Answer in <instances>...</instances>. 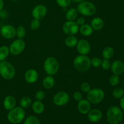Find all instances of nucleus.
Returning <instances> with one entry per match:
<instances>
[{
    "label": "nucleus",
    "mask_w": 124,
    "mask_h": 124,
    "mask_svg": "<svg viewBox=\"0 0 124 124\" xmlns=\"http://www.w3.org/2000/svg\"><path fill=\"white\" fill-rule=\"evenodd\" d=\"M90 25L93 28V30L99 31L104 27V22L102 18H99V17H95L92 20Z\"/></svg>",
    "instance_id": "20"
},
{
    "label": "nucleus",
    "mask_w": 124,
    "mask_h": 124,
    "mask_svg": "<svg viewBox=\"0 0 124 124\" xmlns=\"http://www.w3.org/2000/svg\"><path fill=\"white\" fill-rule=\"evenodd\" d=\"M56 1L58 6L62 8L69 7L71 2V0H56Z\"/></svg>",
    "instance_id": "33"
},
{
    "label": "nucleus",
    "mask_w": 124,
    "mask_h": 124,
    "mask_svg": "<svg viewBox=\"0 0 124 124\" xmlns=\"http://www.w3.org/2000/svg\"><path fill=\"white\" fill-rule=\"evenodd\" d=\"M79 31L82 35L84 36H89L92 35L93 33V29L92 27L90 24H85L79 27Z\"/></svg>",
    "instance_id": "21"
},
{
    "label": "nucleus",
    "mask_w": 124,
    "mask_h": 124,
    "mask_svg": "<svg viewBox=\"0 0 124 124\" xmlns=\"http://www.w3.org/2000/svg\"><path fill=\"white\" fill-rule=\"evenodd\" d=\"M26 30L24 27L22 25H19L16 29V36L18 38V39H23L25 36Z\"/></svg>",
    "instance_id": "29"
},
{
    "label": "nucleus",
    "mask_w": 124,
    "mask_h": 124,
    "mask_svg": "<svg viewBox=\"0 0 124 124\" xmlns=\"http://www.w3.org/2000/svg\"><path fill=\"white\" fill-rule=\"evenodd\" d=\"M102 59L98 57H94L91 59V66L94 68L100 67L102 64Z\"/></svg>",
    "instance_id": "32"
},
{
    "label": "nucleus",
    "mask_w": 124,
    "mask_h": 124,
    "mask_svg": "<svg viewBox=\"0 0 124 124\" xmlns=\"http://www.w3.org/2000/svg\"><path fill=\"white\" fill-rule=\"evenodd\" d=\"M16 100L13 96H7L4 99L3 106L6 110L9 111L13 109L16 107Z\"/></svg>",
    "instance_id": "18"
},
{
    "label": "nucleus",
    "mask_w": 124,
    "mask_h": 124,
    "mask_svg": "<svg viewBox=\"0 0 124 124\" xmlns=\"http://www.w3.org/2000/svg\"><path fill=\"white\" fill-rule=\"evenodd\" d=\"M31 104H32V101H31V98H29L28 96H24L20 100L19 102V104H20V107H21L23 108H26L29 107L31 106Z\"/></svg>",
    "instance_id": "27"
},
{
    "label": "nucleus",
    "mask_w": 124,
    "mask_h": 124,
    "mask_svg": "<svg viewBox=\"0 0 124 124\" xmlns=\"http://www.w3.org/2000/svg\"><path fill=\"white\" fill-rule=\"evenodd\" d=\"M47 13V8L44 5L39 4L35 6L32 10L31 15L35 19H43Z\"/></svg>",
    "instance_id": "13"
},
{
    "label": "nucleus",
    "mask_w": 124,
    "mask_h": 124,
    "mask_svg": "<svg viewBox=\"0 0 124 124\" xmlns=\"http://www.w3.org/2000/svg\"><path fill=\"white\" fill-rule=\"evenodd\" d=\"M10 53L9 48L6 46L0 47V62L5 61Z\"/></svg>",
    "instance_id": "26"
},
{
    "label": "nucleus",
    "mask_w": 124,
    "mask_h": 124,
    "mask_svg": "<svg viewBox=\"0 0 124 124\" xmlns=\"http://www.w3.org/2000/svg\"><path fill=\"white\" fill-rule=\"evenodd\" d=\"M105 98V92L102 89L96 88L91 89L87 93V99L93 104H98L101 102Z\"/></svg>",
    "instance_id": "7"
},
{
    "label": "nucleus",
    "mask_w": 124,
    "mask_h": 124,
    "mask_svg": "<svg viewBox=\"0 0 124 124\" xmlns=\"http://www.w3.org/2000/svg\"><path fill=\"white\" fill-rule=\"evenodd\" d=\"M38 73L35 69H29L27 70L24 75L25 81L29 84H34L38 79Z\"/></svg>",
    "instance_id": "16"
},
{
    "label": "nucleus",
    "mask_w": 124,
    "mask_h": 124,
    "mask_svg": "<svg viewBox=\"0 0 124 124\" xmlns=\"http://www.w3.org/2000/svg\"><path fill=\"white\" fill-rule=\"evenodd\" d=\"M102 116L103 115L102 111L99 109L97 108L90 110L87 113V118L89 121L93 123H96L100 121L102 118Z\"/></svg>",
    "instance_id": "15"
},
{
    "label": "nucleus",
    "mask_w": 124,
    "mask_h": 124,
    "mask_svg": "<svg viewBox=\"0 0 124 124\" xmlns=\"http://www.w3.org/2000/svg\"><path fill=\"white\" fill-rule=\"evenodd\" d=\"M78 40L75 36V35L68 36L65 39V44L69 48H73L76 46Z\"/></svg>",
    "instance_id": "25"
},
{
    "label": "nucleus",
    "mask_w": 124,
    "mask_h": 124,
    "mask_svg": "<svg viewBox=\"0 0 124 124\" xmlns=\"http://www.w3.org/2000/svg\"><path fill=\"white\" fill-rule=\"evenodd\" d=\"M76 49L79 54L87 55L91 50V44L87 40L81 39L76 44Z\"/></svg>",
    "instance_id": "12"
},
{
    "label": "nucleus",
    "mask_w": 124,
    "mask_h": 124,
    "mask_svg": "<svg viewBox=\"0 0 124 124\" xmlns=\"http://www.w3.org/2000/svg\"><path fill=\"white\" fill-rule=\"evenodd\" d=\"M4 4V3L3 0H0V10H1L3 8Z\"/></svg>",
    "instance_id": "42"
},
{
    "label": "nucleus",
    "mask_w": 124,
    "mask_h": 124,
    "mask_svg": "<svg viewBox=\"0 0 124 124\" xmlns=\"http://www.w3.org/2000/svg\"><path fill=\"white\" fill-rule=\"evenodd\" d=\"M25 113L21 107H15L9 110L7 114V120L11 124H18L21 123L24 119Z\"/></svg>",
    "instance_id": "3"
},
{
    "label": "nucleus",
    "mask_w": 124,
    "mask_h": 124,
    "mask_svg": "<svg viewBox=\"0 0 124 124\" xmlns=\"http://www.w3.org/2000/svg\"><path fill=\"white\" fill-rule=\"evenodd\" d=\"M119 105H120V108L124 111V96L120 99Z\"/></svg>",
    "instance_id": "41"
},
{
    "label": "nucleus",
    "mask_w": 124,
    "mask_h": 124,
    "mask_svg": "<svg viewBox=\"0 0 124 124\" xmlns=\"http://www.w3.org/2000/svg\"><path fill=\"white\" fill-rule=\"evenodd\" d=\"M78 11L77 9L75 8H71L68 10L66 12L65 15V17L67 21H75L78 16Z\"/></svg>",
    "instance_id": "23"
},
{
    "label": "nucleus",
    "mask_w": 124,
    "mask_h": 124,
    "mask_svg": "<svg viewBox=\"0 0 124 124\" xmlns=\"http://www.w3.org/2000/svg\"><path fill=\"white\" fill-rule=\"evenodd\" d=\"M91 103L87 99H82L78 101V110L80 113L82 115H87L91 110Z\"/></svg>",
    "instance_id": "17"
},
{
    "label": "nucleus",
    "mask_w": 124,
    "mask_h": 124,
    "mask_svg": "<svg viewBox=\"0 0 124 124\" xmlns=\"http://www.w3.org/2000/svg\"><path fill=\"white\" fill-rule=\"evenodd\" d=\"M55 84V80L54 78L50 75H48L47 76L44 78L42 81V85L43 87L46 89L49 90L53 88Z\"/></svg>",
    "instance_id": "22"
},
{
    "label": "nucleus",
    "mask_w": 124,
    "mask_h": 124,
    "mask_svg": "<svg viewBox=\"0 0 124 124\" xmlns=\"http://www.w3.org/2000/svg\"><path fill=\"white\" fill-rule=\"evenodd\" d=\"M71 1H74V2H78V3H79V2H82V1H85V0H71Z\"/></svg>",
    "instance_id": "43"
},
{
    "label": "nucleus",
    "mask_w": 124,
    "mask_h": 124,
    "mask_svg": "<svg viewBox=\"0 0 124 124\" xmlns=\"http://www.w3.org/2000/svg\"><path fill=\"white\" fill-rule=\"evenodd\" d=\"M41 25V22L39 19H36L34 18L30 23V28L32 30H36L39 28Z\"/></svg>",
    "instance_id": "34"
},
{
    "label": "nucleus",
    "mask_w": 124,
    "mask_h": 124,
    "mask_svg": "<svg viewBox=\"0 0 124 124\" xmlns=\"http://www.w3.org/2000/svg\"><path fill=\"white\" fill-rule=\"evenodd\" d=\"M73 65L76 70L80 72L87 71L91 67V59L87 55L79 54L74 59Z\"/></svg>",
    "instance_id": "2"
},
{
    "label": "nucleus",
    "mask_w": 124,
    "mask_h": 124,
    "mask_svg": "<svg viewBox=\"0 0 124 124\" xmlns=\"http://www.w3.org/2000/svg\"><path fill=\"white\" fill-rule=\"evenodd\" d=\"M124 124V123H121V122H120V123H119V124Z\"/></svg>",
    "instance_id": "45"
},
{
    "label": "nucleus",
    "mask_w": 124,
    "mask_h": 124,
    "mask_svg": "<svg viewBox=\"0 0 124 124\" xmlns=\"http://www.w3.org/2000/svg\"><path fill=\"white\" fill-rule=\"evenodd\" d=\"M80 88L82 92L87 93L91 90V86L88 83L84 82L81 84L80 85Z\"/></svg>",
    "instance_id": "35"
},
{
    "label": "nucleus",
    "mask_w": 124,
    "mask_h": 124,
    "mask_svg": "<svg viewBox=\"0 0 124 124\" xmlns=\"http://www.w3.org/2000/svg\"><path fill=\"white\" fill-rule=\"evenodd\" d=\"M11 1H18V0H11Z\"/></svg>",
    "instance_id": "44"
},
{
    "label": "nucleus",
    "mask_w": 124,
    "mask_h": 124,
    "mask_svg": "<svg viewBox=\"0 0 124 124\" xmlns=\"http://www.w3.org/2000/svg\"><path fill=\"white\" fill-rule=\"evenodd\" d=\"M70 101V96L67 92L61 91L54 95L53 98V103L58 107H62L67 105Z\"/></svg>",
    "instance_id": "9"
},
{
    "label": "nucleus",
    "mask_w": 124,
    "mask_h": 124,
    "mask_svg": "<svg viewBox=\"0 0 124 124\" xmlns=\"http://www.w3.org/2000/svg\"><path fill=\"white\" fill-rule=\"evenodd\" d=\"M7 15H8V14L6 10H3L2 9L0 10V17L2 18H6L7 16Z\"/></svg>",
    "instance_id": "40"
},
{
    "label": "nucleus",
    "mask_w": 124,
    "mask_h": 124,
    "mask_svg": "<svg viewBox=\"0 0 124 124\" xmlns=\"http://www.w3.org/2000/svg\"><path fill=\"white\" fill-rule=\"evenodd\" d=\"M25 47V43L23 39H17L12 42L10 45V53L15 56L19 55L23 51Z\"/></svg>",
    "instance_id": "8"
},
{
    "label": "nucleus",
    "mask_w": 124,
    "mask_h": 124,
    "mask_svg": "<svg viewBox=\"0 0 124 124\" xmlns=\"http://www.w3.org/2000/svg\"><path fill=\"white\" fill-rule=\"evenodd\" d=\"M23 124H41V122L36 116H29L25 119Z\"/></svg>",
    "instance_id": "30"
},
{
    "label": "nucleus",
    "mask_w": 124,
    "mask_h": 124,
    "mask_svg": "<svg viewBox=\"0 0 124 124\" xmlns=\"http://www.w3.org/2000/svg\"><path fill=\"white\" fill-rule=\"evenodd\" d=\"M111 71L114 75L119 76L124 72V63L123 61L121 60H115L111 63Z\"/></svg>",
    "instance_id": "14"
},
{
    "label": "nucleus",
    "mask_w": 124,
    "mask_h": 124,
    "mask_svg": "<svg viewBox=\"0 0 124 124\" xmlns=\"http://www.w3.org/2000/svg\"><path fill=\"white\" fill-rule=\"evenodd\" d=\"M15 69L12 64L5 61L0 62V75L6 80L12 79L15 76Z\"/></svg>",
    "instance_id": "4"
},
{
    "label": "nucleus",
    "mask_w": 124,
    "mask_h": 124,
    "mask_svg": "<svg viewBox=\"0 0 124 124\" xmlns=\"http://www.w3.org/2000/svg\"><path fill=\"white\" fill-rule=\"evenodd\" d=\"M46 97V94L42 90H39L35 94V98L38 101H43Z\"/></svg>",
    "instance_id": "37"
},
{
    "label": "nucleus",
    "mask_w": 124,
    "mask_h": 124,
    "mask_svg": "<svg viewBox=\"0 0 124 124\" xmlns=\"http://www.w3.org/2000/svg\"></svg>",
    "instance_id": "46"
},
{
    "label": "nucleus",
    "mask_w": 124,
    "mask_h": 124,
    "mask_svg": "<svg viewBox=\"0 0 124 124\" xmlns=\"http://www.w3.org/2000/svg\"><path fill=\"white\" fill-rule=\"evenodd\" d=\"M112 95L116 99H121L124 96V89L121 87L115 88L112 92Z\"/></svg>",
    "instance_id": "28"
},
{
    "label": "nucleus",
    "mask_w": 124,
    "mask_h": 124,
    "mask_svg": "<svg viewBox=\"0 0 124 124\" xmlns=\"http://www.w3.org/2000/svg\"><path fill=\"white\" fill-rule=\"evenodd\" d=\"M111 63L110 62V60H108V59H104V60L102 61V64L101 67L102 68L103 70H108L111 67Z\"/></svg>",
    "instance_id": "36"
},
{
    "label": "nucleus",
    "mask_w": 124,
    "mask_h": 124,
    "mask_svg": "<svg viewBox=\"0 0 124 124\" xmlns=\"http://www.w3.org/2000/svg\"><path fill=\"white\" fill-rule=\"evenodd\" d=\"M73 99H75L76 101H79L80 100L82 99V95L81 94V92H76L73 93Z\"/></svg>",
    "instance_id": "38"
},
{
    "label": "nucleus",
    "mask_w": 124,
    "mask_h": 124,
    "mask_svg": "<svg viewBox=\"0 0 124 124\" xmlns=\"http://www.w3.org/2000/svg\"><path fill=\"white\" fill-rule=\"evenodd\" d=\"M31 108L35 113L37 114V115H40L44 111V104L41 101H35L31 104Z\"/></svg>",
    "instance_id": "19"
},
{
    "label": "nucleus",
    "mask_w": 124,
    "mask_h": 124,
    "mask_svg": "<svg viewBox=\"0 0 124 124\" xmlns=\"http://www.w3.org/2000/svg\"><path fill=\"white\" fill-rule=\"evenodd\" d=\"M124 118V113L122 109L116 105L110 107L107 112V119L110 124H117Z\"/></svg>",
    "instance_id": "1"
},
{
    "label": "nucleus",
    "mask_w": 124,
    "mask_h": 124,
    "mask_svg": "<svg viewBox=\"0 0 124 124\" xmlns=\"http://www.w3.org/2000/svg\"><path fill=\"white\" fill-rule=\"evenodd\" d=\"M63 31L68 36L75 35L78 33L79 30V26L76 24L75 21H67L63 24L62 27Z\"/></svg>",
    "instance_id": "10"
},
{
    "label": "nucleus",
    "mask_w": 124,
    "mask_h": 124,
    "mask_svg": "<svg viewBox=\"0 0 124 124\" xmlns=\"http://www.w3.org/2000/svg\"><path fill=\"white\" fill-rule=\"evenodd\" d=\"M59 69L58 61L54 57H48L44 62V70L48 75L53 76Z\"/></svg>",
    "instance_id": "6"
},
{
    "label": "nucleus",
    "mask_w": 124,
    "mask_h": 124,
    "mask_svg": "<svg viewBox=\"0 0 124 124\" xmlns=\"http://www.w3.org/2000/svg\"><path fill=\"white\" fill-rule=\"evenodd\" d=\"M76 23L79 26H81V25H83V24H84L85 23V19L84 18H82V17H80V18H78Z\"/></svg>",
    "instance_id": "39"
},
{
    "label": "nucleus",
    "mask_w": 124,
    "mask_h": 124,
    "mask_svg": "<svg viewBox=\"0 0 124 124\" xmlns=\"http://www.w3.org/2000/svg\"><path fill=\"white\" fill-rule=\"evenodd\" d=\"M114 54H115V50L111 47H106L104 48L102 53L104 59H108V60L113 57Z\"/></svg>",
    "instance_id": "24"
},
{
    "label": "nucleus",
    "mask_w": 124,
    "mask_h": 124,
    "mask_svg": "<svg viewBox=\"0 0 124 124\" xmlns=\"http://www.w3.org/2000/svg\"><path fill=\"white\" fill-rule=\"evenodd\" d=\"M0 34L5 39H10L16 36V28L12 25H4L0 27Z\"/></svg>",
    "instance_id": "11"
},
{
    "label": "nucleus",
    "mask_w": 124,
    "mask_h": 124,
    "mask_svg": "<svg viewBox=\"0 0 124 124\" xmlns=\"http://www.w3.org/2000/svg\"><path fill=\"white\" fill-rule=\"evenodd\" d=\"M76 9L78 13L85 16H93L96 12V7L95 5L93 2L87 1H83L79 2Z\"/></svg>",
    "instance_id": "5"
},
{
    "label": "nucleus",
    "mask_w": 124,
    "mask_h": 124,
    "mask_svg": "<svg viewBox=\"0 0 124 124\" xmlns=\"http://www.w3.org/2000/svg\"><path fill=\"white\" fill-rule=\"evenodd\" d=\"M120 78L119 76L116 75H113L109 78V83L113 87H116L120 83Z\"/></svg>",
    "instance_id": "31"
}]
</instances>
